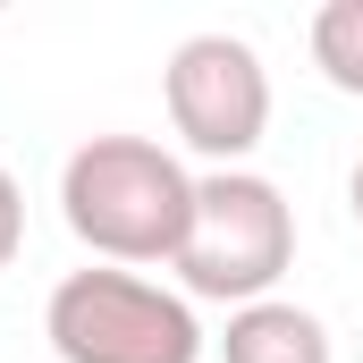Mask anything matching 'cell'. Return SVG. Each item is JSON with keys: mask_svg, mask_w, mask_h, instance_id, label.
Returning a JSON list of instances; mask_svg holds the SVG:
<instances>
[{"mask_svg": "<svg viewBox=\"0 0 363 363\" xmlns=\"http://www.w3.org/2000/svg\"><path fill=\"white\" fill-rule=\"evenodd\" d=\"M169 135L211 169H245L271 135V68L245 34H186L161 68Z\"/></svg>", "mask_w": 363, "mask_h": 363, "instance_id": "277c9868", "label": "cell"}, {"mask_svg": "<svg viewBox=\"0 0 363 363\" xmlns=\"http://www.w3.org/2000/svg\"><path fill=\"white\" fill-rule=\"evenodd\" d=\"M304 43H313L321 85H338V93L363 101V0H321L313 26H304Z\"/></svg>", "mask_w": 363, "mask_h": 363, "instance_id": "8992f818", "label": "cell"}, {"mask_svg": "<svg viewBox=\"0 0 363 363\" xmlns=\"http://www.w3.org/2000/svg\"><path fill=\"white\" fill-rule=\"evenodd\" d=\"M60 220L110 271L178 262L194 220V169L152 135H85L60 161Z\"/></svg>", "mask_w": 363, "mask_h": 363, "instance_id": "6da1fadb", "label": "cell"}, {"mask_svg": "<svg viewBox=\"0 0 363 363\" xmlns=\"http://www.w3.org/2000/svg\"><path fill=\"white\" fill-rule=\"evenodd\" d=\"M178 296L186 304H262L296 271V203L262 169H203L194 178V220L178 245Z\"/></svg>", "mask_w": 363, "mask_h": 363, "instance_id": "7a4b0ae2", "label": "cell"}, {"mask_svg": "<svg viewBox=\"0 0 363 363\" xmlns=\"http://www.w3.org/2000/svg\"><path fill=\"white\" fill-rule=\"evenodd\" d=\"M43 338L60 363H203L211 355V338L178 287H161L144 271H110V262H85L51 287Z\"/></svg>", "mask_w": 363, "mask_h": 363, "instance_id": "3957f363", "label": "cell"}, {"mask_svg": "<svg viewBox=\"0 0 363 363\" xmlns=\"http://www.w3.org/2000/svg\"><path fill=\"white\" fill-rule=\"evenodd\" d=\"M17 245H26V194L9 178V161H0V271L17 262Z\"/></svg>", "mask_w": 363, "mask_h": 363, "instance_id": "52a82bcc", "label": "cell"}, {"mask_svg": "<svg viewBox=\"0 0 363 363\" xmlns=\"http://www.w3.org/2000/svg\"><path fill=\"white\" fill-rule=\"evenodd\" d=\"M211 355L220 363H338V338H330V321L313 304L262 296V304L228 313V330L211 338Z\"/></svg>", "mask_w": 363, "mask_h": 363, "instance_id": "5b68a950", "label": "cell"}, {"mask_svg": "<svg viewBox=\"0 0 363 363\" xmlns=\"http://www.w3.org/2000/svg\"><path fill=\"white\" fill-rule=\"evenodd\" d=\"M347 211H355V228H363V161H355V178H347Z\"/></svg>", "mask_w": 363, "mask_h": 363, "instance_id": "ba28073f", "label": "cell"}]
</instances>
